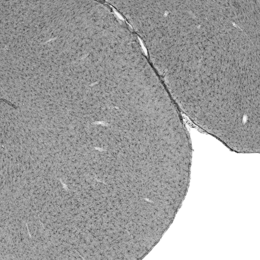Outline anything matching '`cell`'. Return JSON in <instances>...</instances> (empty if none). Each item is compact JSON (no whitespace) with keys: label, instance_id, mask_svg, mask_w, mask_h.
Instances as JSON below:
<instances>
[{"label":"cell","instance_id":"6da1fadb","mask_svg":"<svg viewBox=\"0 0 260 260\" xmlns=\"http://www.w3.org/2000/svg\"><path fill=\"white\" fill-rule=\"evenodd\" d=\"M129 23L168 91L224 143L259 127L260 1H145Z\"/></svg>","mask_w":260,"mask_h":260}]
</instances>
